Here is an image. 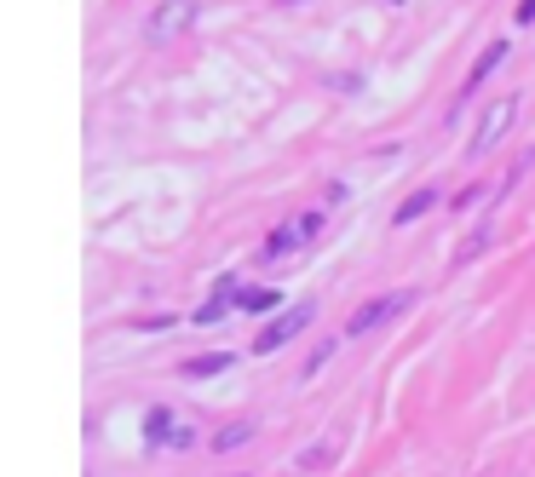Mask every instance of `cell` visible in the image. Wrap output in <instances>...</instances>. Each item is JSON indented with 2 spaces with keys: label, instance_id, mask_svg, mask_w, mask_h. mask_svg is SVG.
<instances>
[{
  "label": "cell",
  "instance_id": "7a4b0ae2",
  "mask_svg": "<svg viewBox=\"0 0 535 477\" xmlns=\"http://www.w3.org/2000/svg\"><path fill=\"white\" fill-rule=\"evenodd\" d=\"M403 305H415V288H397V294H386V299H369V305H357V317L346 322V334L357 340V334H369V328H380L386 317H397Z\"/></svg>",
  "mask_w": 535,
  "mask_h": 477
},
{
  "label": "cell",
  "instance_id": "7c38bea8",
  "mask_svg": "<svg viewBox=\"0 0 535 477\" xmlns=\"http://www.w3.org/2000/svg\"><path fill=\"white\" fill-rule=\"evenodd\" d=\"M518 23H535V0H518V12H512Z\"/></svg>",
  "mask_w": 535,
  "mask_h": 477
},
{
  "label": "cell",
  "instance_id": "3957f363",
  "mask_svg": "<svg viewBox=\"0 0 535 477\" xmlns=\"http://www.w3.org/2000/svg\"><path fill=\"white\" fill-rule=\"evenodd\" d=\"M305 322H311V305H294V311H282V317L271 322V328H259L254 351H259V357H271V351H282V345L294 340V334H300Z\"/></svg>",
  "mask_w": 535,
  "mask_h": 477
},
{
  "label": "cell",
  "instance_id": "30bf717a",
  "mask_svg": "<svg viewBox=\"0 0 535 477\" xmlns=\"http://www.w3.org/2000/svg\"><path fill=\"white\" fill-rule=\"evenodd\" d=\"M225 363H231V351H208V357H196V363H185L179 374H185V380H202V374H219Z\"/></svg>",
  "mask_w": 535,
  "mask_h": 477
},
{
  "label": "cell",
  "instance_id": "8992f818",
  "mask_svg": "<svg viewBox=\"0 0 535 477\" xmlns=\"http://www.w3.org/2000/svg\"><path fill=\"white\" fill-rule=\"evenodd\" d=\"M173 437H179V426H173L167 409H156L150 420H144V443H150V449H173Z\"/></svg>",
  "mask_w": 535,
  "mask_h": 477
},
{
  "label": "cell",
  "instance_id": "277c9868",
  "mask_svg": "<svg viewBox=\"0 0 535 477\" xmlns=\"http://www.w3.org/2000/svg\"><path fill=\"white\" fill-rule=\"evenodd\" d=\"M190 23H196V0H162L156 18H150V35H156V41H173V35H185Z\"/></svg>",
  "mask_w": 535,
  "mask_h": 477
},
{
  "label": "cell",
  "instance_id": "6da1fadb",
  "mask_svg": "<svg viewBox=\"0 0 535 477\" xmlns=\"http://www.w3.org/2000/svg\"><path fill=\"white\" fill-rule=\"evenodd\" d=\"M512 115H518V98H495L484 110V121H478V133L466 138V156L478 161V156H489L501 138H507V127H512Z\"/></svg>",
  "mask_w": 535,
  "mask_h": 477
},
{
  "label": "cell",
  "instance_id": "ba28073f",
  "mask_svg": "<svg viewBox=\"0 0 535 477\" xmlns=\"http://www.w3.org/2000/svg\"><path fill=\"white\" fill-rule=\"evenodd\" d=\"M248 437H254V420H231L225 432L213 437V455H225V449H236V443H248Z\"/></svg>",
  "mask_w": 535,
  "mask_h": 477
},
{
  "label": "cell",
  "instance_id": "9c48e42d",
  "mask_svg": "<svg viewBox=\"0 0 535 477\" xmlns=\"http://www.w3.org/2000/svg\"><path fill=\"white\" fill-rule=\"evenodd\" d=\"M236 305H242L248 317H259V311H271V305H277V294H271V288H236Z\"/></svg>",
  "mask_w": 535,
  "mask_h": 477
},
{
  "label": "cell",
  "instance_id": "52a82bcc",
  "mask_svg": "<svg viewBox=\"0 0 535 477\" xmlns=\"http://www.w3.org/2000/svg\"><path fill=\"white\" fill-rule=\"evenodd\" d=\"M432 207H438V190H415L409 202L397 207V225H415L420 213H432Z\"/></svg>",
  "mask_w": 535,
  "mask_h": 477
},
{
  "label": "cell",
  "instance_id": "5b68a950",
  "mask_svg": "<svg viewBox=\"0 0 535 477\" xmlns=\"http://www.w3.org/2000/svg\"><path fill=\"white\" fill-rule=\"evenodd\" d=\"M317 230H323V213H305L300 225H282L271 236V253H288V248H305V242H317Z\"/></svg>",
  "mask_w": 535,
  "mask_h": 477
},
{
  "label": "cell",
  "instance_id": "8fae6325",
  "mask_svg": "<svg viewBox=\"0 0 535 477\" xmlns=\"http://www.w3.org/2000/svg\"><path fill=\"white\" fill-rule=\"evenodd\" d=\"M501 58H507V41H495V46H489L484 58H478V64H472V75H466V81H472V87H478V81H489V69L501 64Z\"/></svg>",
  "mask_w": 535,
  "mask_h": 477
}]
</instances>
